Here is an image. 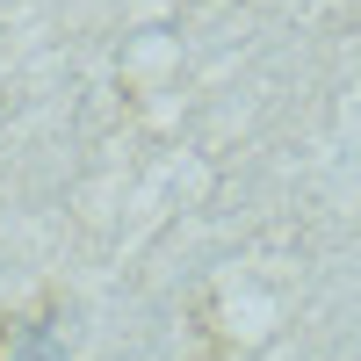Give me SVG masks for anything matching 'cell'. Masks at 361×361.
Returning a JSON list of instances; mask_svg holds the SVG:
<instances>
[{"instance_id": "2", "label": "cell", "mask_w": 361, "mask_h": 361, "mask_svg": "<svg viewBox=\"0 0 361 361\" xmlns=\"http://www.w3.org/2000/svg\"><path fill=\"white\" fill-rule=\"evenodd\" d=\"M8 340H15V311H0V361H8Z\"/></svg>"}, {"instance_id": "1", "label": "cell", "mask_w": 361, "mask_h": 361, "mask_svg": "<svg viewBox=\"0 0 361 361\" xmlns=\"http://www.w3.org/2000/svg\"><path fill=\"white\" fill-rule=\"evenodd\" d=\"M8 361H73V340L58 325V289L37 296V311H15V340H8Z\"/></svg>"}]
</instances>
